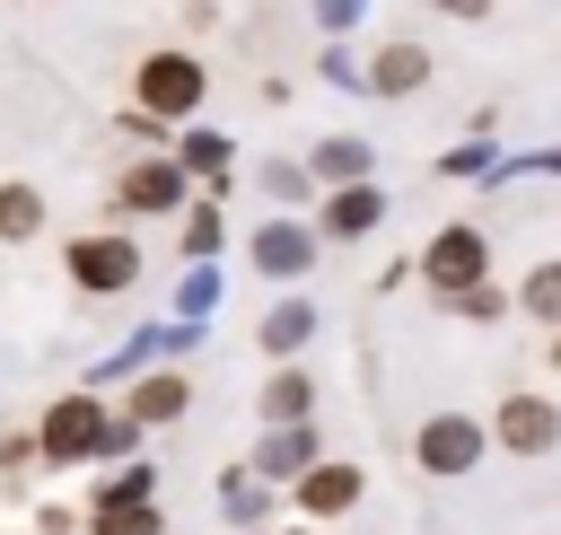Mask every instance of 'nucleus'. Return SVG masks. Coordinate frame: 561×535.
<instances>
[{"label": "nucleus", "mask_w": 561, "mask_h": 535, "mask_svg": "<svg viewBox=\"0 0 561 535\" xmlns=\"http://www.w3.org/2000/svg\"><path fill=\"white\" fill-rule=\"evenodd\" d=\"M202 96H210V70H202L184 44H167V53H149V61L131 70V105H140V114H158V123L202 114Z\"/></svg>", "instance_id": "obj_1"}, {"label": "nucleus", "mask_w": 561, "mask_h": 535, "mask_svg": "<svg viewBox=\"0 0 561 535\" xmlns=\"http://www.w3.org/2000/svg\"><path fill=\"white\" fill-rule=\"evenodd\" d=\"M105 430H114V403H96V395L79 386V395L44 403V421H35V456H44V465H88V456H105Z\"/></svg>", "instance_id": "obj_2"}, {"label": "nucleus", "mask_w": 561, "mask_h": 535, "mask_svg": "<svg viewBox=\"0 0 561 535\" xmlns=\"http://www.w3.org/2000/svg\"><path fill=\"white\" fill-rule=\"evenodd\" d=\"M482 456H491V439H482L473 412H430V421L412 430V465H421L430 482H465Z\"/></svg>", "instance_id": "obj_3"}, {"label": "nucleus", "mask_w": 561, "mask_h": 535, "mask_svg": "<svg viewBox=\"0 0 561 535\" xmlns=\"http://www.w3.org/2000/svg\"><path fill=\"white\" fill-rule=\"evenodd\" d=\"M438 298H456V289H473V281H491V237L473 228V219H447L430 246H421V263H412Z\"/></svg>", "instance_id": "obj_4"}, {"label": "nucleus", "mask_w": 561, "mask_h": 535, "mask_svg": "<svg viewBox=\"0 0 561 535\" xmlns=\"http://www.w3.org/2000/svg\"><path fill=\"white\" fill-rule=\"evenodd\" d=\"M61 272H70L88 298H114V289H131V281H140V246H131L123 228H96V237H70Z\"/></svg>", "instance_id": "obj_5"}, {"label": "nucleus", "mask_w": 561, "mask_h": 535, "mask_svg": "<svg viewBox=\"0 0 561 535\" xmlns=\"http://www.w3.org/2000/svg\"><path fill=\"white\" fill-rule=\"evenodd\" d=\"M482 439H500L508 456H526V465H535V456H552V447H561V403H552V395H535V386H517V395H500V412H491V430H482Z\"/></svg>", "instance_id": "obj_6"}, {"label": "nucleus", "mask_w": 561, "mask_h": 535, "mask_svg": "<svg viewBox=\"0 0 561 535\" xmlns=\"http://www.w3.org/2000/svg\"><path fill=\"white\" fill-rule=\"evenodd\" d=\"M184 202H193V175L175 158H131L114 175V210L123 219H158V210H184Z\"/></svg>", "instance_id": "obj_7"}, {"label": "nucleus", "mask_w": 561, "mask_h": 535, "mask_svg": "<svg viewBox=\"0 0 561 535\" xmlns=\"http://www.w3.org/2000/svg\"><path fill=\"white\" fill-rule=\"evenodd\" d=\"M316 246H324V237H316L307 219H289V210H280V219H263V228L245 237V263H254L263 281H280V289H289V281H307V272H316Z\"/></svg>", "instance_id": "obj_8"}, {"label": "nucleus", "mask_w": 561, "mask_h": 535, "mask_svg": "<svg viewBox=\"0 0 561 535\" xmlns=\"http://www.w3.org/2000/svg\"><path fill=\"white\" fill-rule=\"evenodd\" d=\"M307 517H342V509H359V491H368V474L351 465V456H316V465H298L289 482H280Z\"/></svg>", "instance_id": "obj_9"}, {"label": "nucleus", "mask_w": 561, "mask_h": 535, "mask_svg": "<svg viewBox=\"0 0 561 535\" xmlns=\"http://www.w3.org/2000/svg\"><path fill=\"white\" fill-rule=\"evenodd\" d=\"M377 219H386V193L359 175V184H324V202H316V219H307V228H316V237H333V246H351V237H368Z\"/></svg>", "instance_id": "obj_10"}, {"label": "nucleus", "mask_w": 561, "mask_h": 535, "mask_svg": "<svg viewBox=\"0 0 561 535\" xmlns=\"http://www.w3.org/2000/svg\"><path fill=\"white\" fill-rule=\"evenodd\" d=\"M430 70H438V61H430L412 35H394V44H377V53L359 61V88H368V96H421Z\"/></svg>", "instance_id": "obj_11"}, {"label": "nucleus", "mask_w": 561, "mask_h": 535, "mask_svg": "<svg viewBox=\"0 0 561 535\" xmlns=\"http://www.w3.org/2000/svg\"><path fill=\"white\" fill-rule=\"evenodd\" d=\"M298 465H316V430H307V421H272V430L254 439V456H245V474L272 482V491H280Z\"/></svg>", "instance_id": "obj_12"}, {"label": "nucleus", "mask_w": 561, "mask_h": 535, "mask_svg": "<svg viewBox=\"0 0 561 535\" xmlns=\"http://www.w3.org/2000/svg\"><path fill=\"white\" fill-rule=\"evenodd\" d=\"M123 412H131L140 430H149V421H184V412H193V377H184V368H140Z\"/></svg>", "instance_id": "obj_13"}, {"label": "nucleus", "mask_w": 561, "mask_h": 535, "mask_svg": "<svg viewBox=\"0 0 561 535\" xmlns=\"http://www.w3.org/2000/svg\"><path fill=\"white\" fill-rule=\"evenodd\" d=\"M254 412H263V430H272V421H316V377H307L298 360H272V377H263V403H254Z\"/></svg>", "instance_id": "obj_14"}, {"label": "nucleus", "mask_w": 561, "mask_h": 535, "mask_svg": "<svg viewBox=\"0 0 561 535\" xmlns=\"http://www.w3.org/2000/svg\"><path fill=\"white\" fill-rule=\"evenodd\" d=\"M307 333H316V307H307L298 289H289V298H272V316L254 325V342H263L272 360H298V351H307Z\"/></svg>", "instance_id": "obj_15"}, {"label": "nucleus", "mask_w": 561, "mask_h": 535, "mask_svg": "<svg viewBox=\"0 0 561 535\" xmlns=\"http://www.w3.org/2000/svg\"><path fill=\"white\" fill-rule=\"evenodd\" d=\"M359 175H368V140L359 132H333V140L307 149V184H359Z\"/></svg>", "instance_id": "obj_16"}, {"label": "nucleus", "mask_w": 561, "mask_h": 535, "mask_svg": "<svg viewBox=\"0 0 561 535\" xmlns=\"http://www.w3.org/2000/svg\"><path fill=\"white\" fill-rule=\"evenodd\" d=\"M219 246H228V219H219V184H210L202 202H184V254H193V263H210Z\"/></svg>", "instance_id": "obj_17"}, {"label": "nucleus", "mask_w": 561, "mask_h": 535, "mask_svg": "<svg viewBox=\"0 0 561 535\" xmlns=\"http://www.w3.org/2000/svg\"><path fill=\"white\" fill-rule=\"evenodd\" d=\"M44 228V193L35 184H0V246H26Z\"/></svg>", "instance_id": "obj_18"}, {"label": "nucleus", "mask_w": 561, "mask_h": 535, "mask_svg": "<svg viewBox=\"0 0 561 535\" xmlns=\"http://www.w3.org/2000/svg\"><path fill=\"white\" fill-rule=\"evenodd\" d=\"M175 167L219 184V175H228V132H184V140H175Z\"/></svg>", "instance_id": "obj_19"}, {"label": "nucleus", "mask_w": 561, "mask_h": 535, "mask_svg": "<svg viewBox=\"0 0 561 535\" xmlns=\"http://www.w3.org/2000/svg\"><path fill=\"white\" fill-rule=\"evenodd\" d=\"M517 307H526L535 325H561V263H535V272L517 281Z\"/></svg>", "instance_id": "obj_20"}, {"label": "nucleus", "mask_w": 561, "mask_h": 535, "mask_svg": "<svg viewBox=\"0 0 561 535\" xmlns=\"http://www.w3.org/2000/svg\"><path fill=\"white\" fill-rule=\"evenodd\" d=\"M88 535H158V500H114L88 517Z\"/></svg>", "instance_id": "obj_21"}, {"label": "nucleus", "mask_w": 561, "mask_h": 535, "mask_svg": "<svg viewBox=\"0 0 561 535\" xmlns=\"http://www.w3.org/2000/svg\"><path fill=\"white\" fill-rule=\"evenodd\" d=\"M447 316H465V325H500V316H508V289H500V281H473V289L447 298Z\"/></svg>", "instance_id": "obj_22"}, {"label": "nucleus", "mask_w": 561, "mask_h": 535, "mask_svg": "<svg viewBox=\"0 0 561 535\" xmlns=\"http://www.w3.org/2000/svg\"><path fill=\"white\" fill-rule=\"evenodd\" d=\"M114 500H158V465H114L96 482V509H114Z\"/></svg>", "instance_id": "obj_23"}, {"label": "nucleus", "mask_w": 561, "mask_h": 535, "mask_svg": "<svg viewBox=\"0 0 561 535\" xmlns=\"http://www.w3.org/2000/svg\"><path fill=\"white\" fill-rule=\"evenodd\" d=\"M263 193L289 210V202H316V184H307V167L298 158H263Z\"/></svg>", "instance_id": "obj_24"}, {"label": "nucleus", "mask_w": 561, "mask_h": 535, "mask_svg": "<svg viewBox=\"0 0 561 535\" xmlns=\"http://www.w3.org/2000/svg\"><path fill=\"white\" fill-rule=\"evenodd\" d=\"M219 500H228V517H237V526H254V517H263V509H272V482H254V474H245V465H237V474H228V491H219Z\"/></svg>", "instance_id": "obj_25"}, {"label": "nucleus", "mask_w": 561, "mask_h": 535, "mask_svg": "<svg viewBox=\"0 0 561 535\" xmlns=\"http://www.w3.org/2000/svg\"><path fill=\"white\" fill-rule=\"evenodd\" d=\"M491 140H500V132H473L465 149H447V175H473V167H491Z\"/></svg>", "instance_id": "obj_26"}, {"label": "nucleus", "mask_w": 561, "mask_h": 535, "mask_svg": "<svg viewBox=\"0 0 561 535\" xmlns=\"http://www.w3.org/2000/svg\"><path fill=\"white\" fill-rule=\"evenodd\" d=\"M175 307H184V316H202V307H219V272H210V263H202V272H193V281H184V298H175Z\"/></svg>", "instance_id": "obj_27"}, {"label": "nucleus", "mask_w": 561, "mask_h": 535, "mask_svg": "<svg viewBox=\"0 0 561 535\" xmlns=\"http://www.w3.org/2000/svg\"><path fill=\"white\" fill-rule=\"evenodd\" d=\"M359 9H368V0H316V18H324V35H342V26H359Z\"/></svg>", "instance_id": "obj_28"}, {"label": "nucleus", "mask_w": 561, "mask_h": 535, "mask_svg": "<svg viewBox=\"0 0 561 535\" xmlns=\"http://www.w3.org/2000/svg\"><path fill=\"white\" fill-rule=\"evenodd\" d=\"M324 79H333V88H359V61H351L342 44H324Z\"/></svg>", "instance_id": "obj_29"}, {"label": "nucleus", "mask_w": 561, "mask_h": 535, "mask_svg": "<svg viewBox=\"0 0 561 535\" xmlns=\"http://www.w3.org/2000/svg\"><path fill=\"white\" fill-rule=\"evenodd\" d=\"M430 9H438V18H456V26H482V18H491V0H430Z\"/></svg>", "instance_id": "obj_30"}, {"label": "nucleus", "mask_w": 561, "mask_h": 535, "mask_svg": "<svg viewBox=\"0 0 561 535\" xmlns=\"http://www.w3.org/2000/svg\"><path fill=\"white\" fill-rule=\"evenodd\" d=\"M35 465V439H0V474H26Z\"/></svg>", "instance_id": "obj_31"}, {"label": "nucleus", "mask_w": 561, "mask_h": 535, "mask_svg": "<svg viewBox=\"0 0 561 535\" xmlns=\"http://www.w3.org/2000/svg\"><path fill=\"white\" fill-rule=\"evenodd\" d=\"M280 535H316V526H280Z\"/></svg>", "instance_id": "obj_32"}]
</instances>
